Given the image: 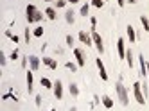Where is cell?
Listing matches in <instances>:
<instances>
[{"instance_id":"obj_1","label":"cell","mask_w":149,"mask_h":111,"mask_svg":"<svg viewBox=\"0 0 149 111\" xmlns=\"http://www.w3.org/2000/svg\"><path fill=\"white\" fill-rule=\"evenodd\" d=\"M25 18H27L29 24H38V22L43 20V13H41V11H38L36 6L29 4V6L25 7Z\"/></svg>"},{"instance_id":"obj_2","label":"cell","mask_w":149,"mask_h":111,"mask_svg":"<svg viewBox=\"0 0 149 111\" xmlns=\"http://www.w3.org/2000/svg\"><path fill=\"white\" fill-rule=\"evenodd\" d=\"M115 92H117V97H119V102L122 106H127L130 104V95H127V90H126V86L122 84V81H119L115 84Z\"/></svg>"},{"instance_id":"obj_3","label":"cell","mask_w":149,"mask_h":111,"mask_svg":"<svg viewBox=\"0 0 149 111\" xmlns=\"http://www.w3.org/2000/svg\"><path fill=\"white\" fill-rule=\"evenodd\" d=\"M133 95H135V101L138 104H146V95L142 92V83H133Z\"/></svg>"},{"instance_id":"obj_4","label":"cell","mask_w":149,"mask_h":111,"mask_svg":"<svg viewBox=\"0 0 149 111\" xmlns=\"http://www.w3.org/2000/svg\"><path fill=\"white\" fill-rule=\"evenodd\" d=\"M92 40H93V45H95V49H97V52L102 54L104 52V43H102V38H101V34L97 31L92 32Z\"/></svg>"},{"instance_id":"obj_5","label":"cell","mask_w":149,"mask_h":111,"mask_svg":"<svg viewBox=\"0 0 149 111\" xmlns=\"http://www.w3.org/2000/svg\"><path fill=\"white\" fill-rule=\"evenodd\" d=\"M79 41L83 43V45H86V47H92V45H93L92 34H88L86 31H81V32H79Z\"/></svg>"},{"instance_id":"obj_6","label":"cell","mask_w":149,"mask_h":111,"mask_svg":"<svg viewBox=\"0 0 149 111\" xmlns=\"http://www.w3.org/2000/svg\"><path fill=\"white\" fill-rule=\"evenodd\" d=\"M74 56H76V63L79 66H84L86 65V58H84V52L81 49H74Z\"/></svg>"},{"instance_id":"obj_7","label":"cell","mask_w":149,"mask_h":111,"mask_svg":"<svg viewBox=\"0 0 149 111\" xmlns=\"http://www.w3.org/2000/svg\"><path fill=\"white\" fill-rule=\"evenodd\" d=\"M95 65H97V68H99V75H101V79H102V81H108V72H106L104 63L101 61V58L95 59Z\"/></svg>"},{"instance_id":"obj_8","label":"cell","mask_w":149,"mask_h":111,"mask_svg":"<svg viewBox=\"0 0 149 111\" xmlns=\"http://www.w3.org/2000/svg\"><path fill=\"white\" fill-rule=\"evenodd\" d=\"M117 52H119V59H126V47H124V40L119 38L117 40Z\"/></svg>"},{"instance_id":"obj_9","label":"cell","mask_w":149,"mask_h":111,"mask_svg":"<svg viewBox=\"0 0 149 111\" xmlns=\"http://www.w3.org/2000/svg\"><path fill=\"white\" fill-rule=\"evenodd\" d=\"M52 90H54V97L58 99V101H61V99H63V84H61L59 79L54 83V88H52Z\"/></svg>"},{"instance_id":"obj_10","label":"cell","mask_w":149,"mask_h":111,"mask_svg":"<svg viewBox=\"0 0 149 111\" xmlns=\"http://www.w3.org/2000/svg\"><path fill=\"white\" fill-rule=\"evenodd\" d=\"M29 65H31V70L33 72L40 70V58L38 56H29Z\"/></svg>"},{"instance_id":"obj_11","label":"cell","mask_w":149,"mask_h":111,"mask_svg":"<svg viewBox=\"0 0 149 111\" xmlns=\"http://www.w3.org/2000/svg\"><path fill=\"white\" fill-rule=\"evenodd\" d=\"M138 63H140V75L142 77H147V63H146V59H144V56H138Z\"/></svg>"},{"instance_id":"obj_12","label":"cell","mask_w":149,"mask_h":111,"mask_svg":"<svg viewBox=\"0 0 149 111\" xmlns=\"http://www.w3.org/2000/svg\"><path fill=\"white\" fill-rule=\"evenodd\" d=\"M43 65L49 66L50 70H56V68H58V61L52 59V58H49V56H45V58H43Z\"/></svg>"},{"instance_id":"obj_13","label":"cell","mask_w":149,"mask_h":111,"mask_svg":"<svg viewBox=\"0 0 149 111\" xmlns=\"http://www.w3.org/2000/svg\"><path fill=\"white\" fill-rule=\"evenodd\" d=\"M126 32H127V40H130L131 43H135V41H136V32H135L133 25H127V27H126Z\"/></svg>"},{"instance_id":"obj_14","label":"cell","mask_w":149,"mask_h":111,"mask_svg":"<svg viewBox=\"0 0 149 111\" xmlns=\"http://www.w3.org/2000/svg\"><path fill=\"white\" fill-rule=\"evenodd\" d=\"M33 84H34L33 70H27V92H29V93H33Z\"/></svg>"},{"instance_id":"obj_15","label":"cell","mask_w":149,"mask_h":111,"mask_svg":"<svg viewBox=\"0 0 149 111\" xmlns=\"http://www.w3.org/2000/svg\"><path fill=\"white\" fill-rule=\"evenodd\" d=\"M101 102H102V106H104L106 109H111V108H113V99L108 97V95H104V97L101 99Z\"/></svg>"},{"instance_id":"obj_16","label":"cell","mask_w":149,"mask_h":111,"mask_svg":"<svg viewBox=\"0 0 149 111\" xmlns=\"http://www.w3.org/2000/svg\"><path fill=\"white\" fill-rule=\"evenodd\" d=\"M68 92H70L72 97H77V95H79V88H77V84H76V83H70V84H68Z\"/></svg>"},{"instance_id":"obj_17","label":"cell","mask_w":149,"mask_h":111,"mask_svg":"<svg viewBox=\"0 0 149 111\" xmlns=\"http://www.w3.org/2000/svg\"><path fill=\"white\" fill-rule=\"evenodd\" d=\"M45 16H47L49 20H56V16H58V15H56V9H54V7H47V9H45Z\"/></svg>"},{"instance_id":"obj_18","label":"cell","mask_w":149,"mask_h":111,"mask_svg":"<svg viewBox=\"0 0 149 111\" xmlns=\"http://www.w3.org/2000/svg\"><path fill=\"white\" fill-rule=\"evenodd\" d=\"M65 20H67V24H70V25L76 22V16H74V11H72V9L65 13Z\"/></svg>"},{"instance_id":"obj_19","label":"cell","mask_w":149,"mask_h":111,"mask_svg":"<svg viewBox=\"0 0 149 111\" xmlns=\"http://www.w3.org/2000/svg\"><path fill=\"white\" fill-rule=\"evenodd\" d=\"M41 86L47 88V90H50V88H54V83H50V79H47V77H41Z\"/></svg>"},{"instance_id":"obj_20","label":"cell","mask_w":149,"mask_h":111,"mask_svg":"<svg viewBox=\"0 0 149 111\" xmlns=\"http://www.w3.org/2000/svg\"><path fill=\"white\" fill-rule=\"evenodd\" d=\"M126 61H127V65H130V68H133V50L126 52Z\"/></svg>"},{"instance_id":"obj_21","label":"cell","mask_w":149,"mask_h":111,"mask_svg":"<svg viewBox=\"0 0 149 111\" xmlns=\"http://www.w3.org/2000/svg\"><path fill=\"white\" fill-rule=\"evenodd\" d=\"M65 66L70 70V72H77V68H79V65L77 63H72V61H68V63H65Z\"/></svg>"},{"instance_id":"obj_22","label":"cell","mask_w":149,"mask_h":111,"mask_svg":"<svg viewBox=\"0 0 149 111\" xmlns=\"http://www.w3.org/2000/svg\"><path fill=\"white\" fill-rule=\"evenodd\" d=\"M88 11H90V4H83V7H81L79 13H81V16H88V15H90Z\"/></svg>"},{"instance_id":"obj_23","label":"cell","mask_w":149,"mask_h":111,"mask_svg":"<svg viewBox=\"0 0 149 111\" xmlns=\"http://www.w3.org/2000/svg\"><path fill=\"white\" fill-rule=\"evenodd\" d=\"M43 32H45V29H43V27H36V29L33 31V36H36V38H41V36H43Z\"/></svg>"},{"instance_id":"obj_24","label":"cell","mask_w":149,"mask_h":111,"mask_svg":"<svg viewBox=\"0 0 149 111\" xmlns=\"http://www.w3.org/2000/svg\"><path fill=\"white\" fill-rule=\"evenodd\" d=\"M140 22H142L144 31H146V32H149V20H147V16H140Z\"/></svg>"},{"instance_id":"obj_25","label":"cell","mask_w":149,"mask_h":111,"mask_svg":"<svg viewBox=\"0 0 149 111\" xmlns=\"http://www.w3.org/2000/svg\"><path fill=\"white\" fill-rule=\"evenodd\" d=\"M6 36H7L9 40H11V41H15V43H18V41H20V38H18L16 34H13L11 31H6Z\"/></svg>"},{"instance_id":"obj_26","label":"cell","mask_w":149,"mask_h":111,"mask_svg":"<svg viewBox=\"0 0 149 111\" xmlns=\"http://www.w3.org/2000/svg\"><path fill=\"white\" fill-rule=\"evenodd\" d=\"M92 6L97 7V9H101V7L104 6V0H92Z\"/></svg>"},{"instance_id":"obj_27","label":"cell","mask_w":149,"mask_h":111,"mask_svg":"<svg viewBox=\"0 0 149 111\" xmlns=\"http://www.w3.org/2000/svg\"><path fill=\"white\" fill-rule=\"evenodd\" d=\"M90 24H92V27H90V29H92V32H95V29H97V18L92 16V18H90Z\"/></svg>"},{"instance_id":"obj_28","label":"cell","mask_w":149,"mask_h":111,"mask_svg":"<svg viewBox=\"0 0 149 111\" xmlns=\"http://www.w3.org/2000/svg\"><path fill=\"white\" fill-rule=\"evenodd\" d=\"M31 36H33V34H31V31H29V27H25V32H24V38H25V41H27V43L31 41Z\"/></svg>"},{"instance_id":"obj_29","label":"cell","mask_w":149,"mask_h":111,"mask_svg":"<svg viewBox=\"0 0 149 111\" xmlns=\"http://www.w3.org/2000/svg\"><path fill=\"white\" fill-rule=\"evenodd\" d=\"M67 45H68V47H74V36H72V34L67 36Z\"/></svg>"},{"instance_id":"obj_30","label":"cell","mask_w":149,"mask_h":111,"mask_svg":"<svg viewBox=\"0 0 149 111\" xmlns=\"http://www.w3.org/2000/svg\"><path fill=\"white\" fill-rule=\"evenodd\" d=\"M65 4H67V0H56V7H65Z\"/></svg>"},{"instance_id":"obj_31","label":"cell","mask_w":149,"mask_h":111,"mask_svg":"<svg viewBox=\"0 0 149 111\" xmlns=\"http://www.w3.org/2000/svg\"><path fill=\"white\" fill-rule=\"evenodd\" d=\"M9 58H11L13 61H15V59H18V58H20V56H18V50L15 49V50H13V54H11V56H9Z\"/></svg>"},{"instance_id":"obj_32","label":"cell","mask_w":149,"mask_h":111,"mask_svg":"<svg viewBox=\"0 0 149 111\" xmlns=\"http://www.w3.org/2000/svg\"><path fill=\"white\" fill-rule=\"evenodd\" d=\"M6 61H7V59H6V56H4V52H0V65L4 66V65H6Z\"/></svg>"},{"instance_id":"obj_33","label":"cell","mask_w":149,"mask_h":111,"mask_svg":"<svg viewBox=\"0 0 149 111\" xmlns=\"http://www.w3.org/2000/svg\"><path fill=\"white\" fill-rule=\"evenodd\" d=\"M41 99H43L41 95H36V106H41Z\"/></svg>"},{"instance_id":"obj_34","label":"cell","mask_w":149,"mask_h":111,"mask_svg":"<svg viewBox=\"0 0 149 111\" xmlns=\"http://www.w3.org/2000/svg\"><path fill=\"white\" fill-rule=\"evenodd\" d=\"M117 4H119V7H124L126 6V0H117Z\"/></svg>"},{"instance_id":"obj_35","label":"cell","mask_w":149,"mask_h":111,"mask_svg":"<svg viewBox=\"0 0 149 111\" xmlns=\"http://www.w3.org/2000/svg\"><path fill=\"white\" fill-rule=\"evenodd\" d=\"M27 61H29L27 58H22V66H24V68H25V66H27Z\"/></svg>"},{"instance_id":"obj_36","label":"cell","mask_w":149,"mask_h":111,"mask_svg":"<svg viewBox=\"0 0 149 111\" xmlns=\"http://www.w3.org/2000/svg\"><path fill=\"white\" fill-rule=\"evenodd\" d=\"M138 0H126V4H136Z\"/></svg>"},{"instance_id":"obj_37","label":"cell","mask_w":149,"mask_h":111,"mask_svg":"<svg viewBox=\"0 0 149 111\" xmlns=\"http://www.w3.org/2000/svg\"><path fill=\"white\" fill-rule=\"evenodd\" d=\"M70 4H77V2H81V0H68Z\"/></svg>"},{"instance_id":"obj_38","label":"cell","mask_w":149,"mask_h":111,"mask_svg":"<svg viewBox=\"0 0 149 111\" xmlns=\"http://www.w3.org/2000/svg\"><path fill=\"white\" fill-rule=\"evenodd\" d=\"M147 77H149V63H147Z\"/></svg>"},{"instance_id":"obj_39","label":"cell","mask_w":149,"mask_h":111,"mask_svg":"<svg viewBox=\"0 0 149 111\" xmlns=\"http://www.w3.org/2000/svg\"><path fill=\"white\" fill-rule=\"evenodd\" d=\"M43 2H54V0H43Z\"/></svg>"},{"instance_id":"obj_40","label":"cell","mask_w":149,"mask_h":111,"mask_svg":"<svg viewBox=\"0 0 149 111\" xmlns=\"http://www.w3.org/2000/svg\"><path fill=\"white\" fill-rule=\"evenodd\" d=\"M50 111H56V109H50Z\"/></svg>"},{"instance_id":"obj_41","label":"cell","mask_w":149,"mask_h":111,"mask_svg":"<svg viewBox=\"0 0 149 111\" xmlns=\"http://www.w3.org/2000/svg\"><path fill=\"white\" fill-rule=\"evenodd\" d=\"M104 2H106V0H104Z\"/></svg>"}]
</instances>
